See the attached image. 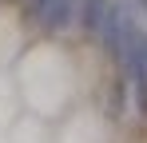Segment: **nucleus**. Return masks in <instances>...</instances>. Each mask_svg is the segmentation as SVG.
Here are the masks:
<instances>
[{
    "mask_svg": "<svg viewBox=\"0 0 147 143\" xmlns=\"http://www.w3.org/2000/svg\"><path fill=\"white\" fill-rule=\"evenodd\" d=\"M12 76L20 84V95H24L28 111H36V115H44V119L56 123L68 107H76L80 72H76V60L68 56L64 44L28 40V48L12 64Z\"/></svg>",
    "mask_w": 147,
    "mask_h": 143,
    "instance_id": "f257e3e1",
    "label": "nucleus"
},
{
    "mask_svg": "<svg viewBox=\"0 0 147 143\" xmlns=\"http://www.w3.org/2000/svg\"><path fill=\"white\" fill-rule=\"evenodd\" d=\"M52 143H107V119L96 107H68L52 123Z\"/></svg>",
    "mask_w": 147,
    "mask_h": 143,
    "instance_id": "f03ea898",
    "label": "nucleus"
},
{
    "mask_svg": "<svg viewBox=\"0 0 147 143\" xmlns=\"http://www.w3.org/2000/svg\"><path fill=\"white\" fill-rule=\"evenodd\" d=\"M24 48H28V24L20 16V8L0 4V68H12Z\"/></svg>",
    "mask_w": 147,
    "mask_h": 143,
    "instance_id": "7ed1b4c3",
    "label": "nucleus"
},
{
    "mask_svg": "<svg viewBox=\"0 0 147 143\" xmlns=\"http://www.w3.org/2000/svg\"><path fill=\"white\" fill-rule=\"evenodd\" d=\"M4 139L8 143H52V119L36 115V111H20V115L8 123V131H4Z\"/></svg>",
    "mask_w": 147,
    "mask_h": 143,
    "instance_id": "20e7f679",
    "label": "nucleus"
},
{
    "mask_svg": "<svg viewBox=\"0 0 147 143\" xmlns=\"http://www.w3.org/2000/svg\"><path fill=\"white\" fill-rule=\"evenodd\" d=\"M24 111V95H20V84L12 68H0V135L8 131V123Z\"/></svg>",
    "mask_w": 147,
    "mask_h": 143,
    "instance_id": "39448f33",
    "label": "nucleus"
}]
</instances>
